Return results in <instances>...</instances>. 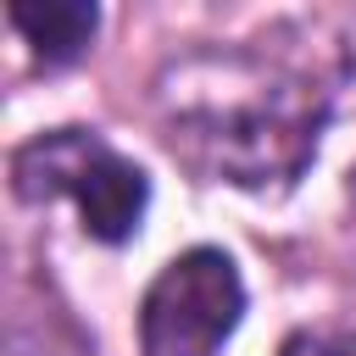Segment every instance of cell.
Returning <instances> with one entry per match:
<instances>
[{"instance_id":"cell-1","label":"cell","mask_w":356,"mask_h":356,"mask_svg":"<svg viewBox=\"0 0 356 356\" xmlns=\"http://www.w3.org/2000/svg\"><path fill=\"white\" fill-rule=\"evenodd\" d=\"M356 56L328 22H284L245 44H206L156 72L167 150L206 184L289 189L328 128Z\"/></svg>"},{"instance_id":"cell-2","label":"cell","mask_w":356,"mask_h":356,"mask_svg":"<svg viewBox=\"0 0 356 356\" xmlns=\"http://www.w3.org/2000/svg\"><path fill=\"white\" fill-rule=\"evenodd\" d=\"M11 184L22 200H72L83 217V234L100 245H122L139 234L150 206V178L117 156L95 128H56L28 139L11 156Z\"/></svg>"},{"instance_id":"cell-3","label":"cell","mask_w":356,"mask_h":356,"mask_svg":"<svg viewBox=\"0 0 356 356\" xmlns=\"http://www.w3.org/2000/svg\"><path fill=\"white\" fill-rule=\"evenodd\" d=\"M245 317V278L228 250L195 245L172 256L139 306L145 356H217Z\"/></svg>"},{"instance_id":"cell-4","label":"cell","mask_w":356,"mask_h":356,"mask_svg":"<svg viewBox=\"0 0 356 356\" xmlns=\"http://www.w3.org/2000/svg\"><path fill=\"white\" fill-rule=\"evenodd\" d=\"M11 28L33 44L44 67H67L89 50L100 11L89 0H11Z\"/></svg>"},{"instance_id":"cell-5","label":"cell","mask_w":356,"mask_h":356,"mask_svg":"<svg viewBox=\"0 0 356 356\" xmlns=\"http://www.w3.org/2000/svg\"><path fill=\"white\" fill-rule=\"evenodd\" d=\"M278 356H356V334L350 328H300L284 339Z\"/></svg>"}]
</instances>
